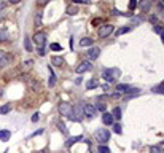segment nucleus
<instances>
[{"label": "nucleus", "mask_w": 164, "mask_h": 153, "mask_svg": "<svg viewBox=\"0 0 164 153\" xmlns=\"http://www.w3.org/2000/svg\"><path fill=\"white\" fill-rule=\"evenodd\" d=\"M83 113L86 115L88 118H92L96 115V109L94 105H91V104H83Z\"/></svg>", "instance_id": "8"}, {"label": "nucleus", "mask_w": 164, "mask_h": 153, "mask_svg": "<svg viewBox=\"0 0 164 153\" xmlns=\"http://www.w3.org/2000/svg\"><path fill=\"white\" fill-rule=\"evenodd\" d=\"M97 86H99V81L94 80V78L86 81V89H94V88H97Z\"/></svg>", "instance_id": "18"}, {"label": "nucleus", "mask_w": 164, "mask_h": 153, "mask_svg": "<svg viewBox=\"0 0 164 153\" xmlns=\"http://www.w3.org/2000/svg\"><path fill=\"white\" fill-rule=\"evenodd\" d=\"M11 59H13V56L11 54H5V56L0 59V69H3V67H6L11 62Z\"/></svg>", "instance_id": "12"}, {"label": "nucleus", "mask_w": 164, "mask_h": 153, "mask_svg": "<svg viewBox=\"0 0 164 153\" xmlns=\"http://www.w3.org/2000/svg\"><path fill=\"white\" fill-rule=\"evenodd\" d=\"M73 115L77 116L78 121H81V118L84 116V113H83V105H75L73 107Z\"/></svg>", "instance_id": "11"}, {"label": "nucleus", "mask_w": 164, "mask_h": 153, "mask_svg": "<svg viewBox=\"0 0 164 153\" xmlns=\"http://www.w3.org/2000/svg\"><path fill=\"white\" fill-rule=\"evenodd\" d=\"M150 153H164L161 147H158V145H153V147H150Z\"/></svg>", "instance_id": "30"}, {"label": "nucleus", "mask_w": 164, "mask_h": 153, "mask_svg": "<svg viewBox=\"0 0 164 153\" xmlns=\"http://www.w3.org/2000/svg\"><path fill=\"white\" fill-rule=\"evenodd\" d=\"M132 23H134V24H140V23H142V18H140V16L132 18Z\"/></svg>", "instance_id": "35"}, {"label": "nucleus", "mask_w": 164, "mask_h": 153, "mask_svg": "<svg viewBox=\"0 0 164 153\" xmlns=\"http://www.w3.org/2000/svg\"><path fill=\"white\" fill-rule=\"evenodd\" d=\"M161 3H162V5H164V0H162V2H161Z\"/></svg>", "instance_id": "47"}, {"label": "nucleus", "mask_w": 164, "mask_h": 153, "mask_svg": "<svg viewBox=\"0 0 164 153\" xmlns=\"http://www.w3.org/2000/svg\"><path fill=\"white\" fill-rule=\"evenodd\" d=\"M152 91L156 93V94H164V83H161V85H156Z\"/></svg>", "instance_id": "22"}, {"label": "nucleus", "mask_w": 164, "mask_h": 153, "mask_svg": "<svg viewBox=\"0 0 164 153\" xmlns=\"http://www.w3.org/2000/svg\"><path fill=\"white\" fill-rule=\"evenodd\" d=\"M113 30H115V26L102 24V26H99V29H97V35H99V38H107L113 34Z\"/></svg>", "instance_id": "2"}, {"label": "nucleus", "mask_w": 164, "mask_h": 153, "mask_svg": "<svg viewBox=\"0 0 164 153\" xmlns=\"http://www.w3.org/2000/svg\"><path fill=\"white\" fill-rule=\"evenodd\" d=\"M5 54H6V53H5V51H3V50H0V59H2V58H3V56H5Z\"/></svg>", "instance_id": "45"}, {"label": "nucleus", "mask_w": 164, "mask_h": 153, "mask_svg": "<svg viewBox=\"0 0 164 153\" xmlns=\"http://www.w3.org/2000/svg\"><path fill=\"white\" fill-rule=\"evenodd\" d=\"M8 2H10V3H13V5H16V3H19V2H21V0H8Z\"/></svg>", "instance_id": "43"}, {"label": "nucleus", "mask_w": 164, "mask_h": 153, "mask_svg": "<svg viewBox=\"0 0 164 153\" xmlns=\"http://www.w3.org/2000/svg\"><path fill=\"white\" fill-rule=\"evenodd\" d=\"M51 62H53V66H56V67H61V66L64 64V59H62V58H59V56H54V58L51 59Z\"/></svg>", "instance_id": "20"}, {"label": "nucleus", "mask_w": 164, "mask_h": 153, "mask_svg": "<svg viewBox=\"0 0 164 153\" xmlns=\"http://www.w3.org/2000/svg\"><path fill=\"white\" fill-rule=\"evenodd\" d=\"M94 109H96V110H99V112H105V104L99 101V102L96 104V105H94Z\"/></svg>", "instance_id": "28"}, {"label": "nucleus", "mask_w": 164, "mask_h": 153, "mask_svg": "<svg viewBox=\"0 0 164 153\" xmlns=\"http://www.w3.org/2000/svg\"><path fill=\"white\" fill-rule=\"evenodd\" d=\"M5 18H6V13H5L3 10H0V21H3Z\"/></svg>", "instance_id": "38"}, {"label": "nucleus", "mask_w": 164, "mask_h": 153, "mask_svg": "<svg viewBox=\"0 0 164 153\" xmlns=\"http://www.w3.org/2000/svg\"><path fill=\"white\" fill-rule=\"evenodd\" d=\"M38 54H40V56H45V50H43V48H38Z\"/></svg>", "instance_id": "40"}, {"label": "nucleus", "mask_w": 164, "mask_h": 153, "mask_svg": "<svg viewBox=\"0 0 164 153\" xmlns=\"http://www.w3.org/2000/svg\"><path fill=\"white\" fill-rule=\"evenodd\" d=\"M24 48H26V51H32V43H30V38L29 37L24 38Z\"/></svg>", "instance_id": "26"}, {"label": "nucleus", "mask_w": 164, "mask_h": 153, "mask_svg": "<svg viewBox=\"0 0 164 153\" xmlns=\"http://www.w3.org/2000/svg\"><path fill=\"white\" fill-rule=\"evenodd\" d=\"M30 120H32V123H37V121H38V113H34Z\"/></svg>", "instance_id": "37"}, {"label": "nucleus", "mask_w": 164, "mask_h": 153, "mask_svg": "<svg viewBox=\"0 0 164 153\" xmlns=\"http://www.w3.org/2000/svg\"><path fill=\"white\" fill-rule=\"evenodd\" d=\"M113 131H115L116 134H123V129H121V124H113Z\"/></svg>", "instance_id": "33"}, {"label": "nucleus", "mask_w": 164, "mask_h": 153, "mask_svg": "<svg viewBox=\"0 0 164 153\" xmlns=\"http://www.w3.org/2000/svg\"><path fill=\"white\" fill-rule=\"evenodd\" d=\"M94 137H96V141L101 145H105L107 142L110 141V131L105 129V128H101V129H97L94 133Z\"/></svg>", "instance_id": "1"}, {"label": "nucleus", "mask_w": 164, "mask_h": 153, "mask_svg": "<svg viewBox=\"0 0 164 153\" xmlns=\"http://www.w3.org/2000/svg\"><path fill=\"white\" fill-rule=\"evenodd\" d=\"M10 38V32L6 29H0V41H6Z\"/></svg>", "instance_id": "17"}, {"label": "nucleus", "mask_w": 164, "mask_h": 153, "mask_svg": "<svg viewBox=\"0 0 164 153\" xmlns=\"http://www.w3.org/2000/svg\"><path fill=\"white\" fill-rule=\"evenodd\" d=\"M41 16H43V13H41V11H38L37 15H35V26H37V27L41 26Z\"/></svg>", "instance_id": "25"}, {"label": "nucleus", "mask_w": 164, "mask_h": 153, "mask_svg": "<svg viewBox=\"0 0 164 153\" xmlns=\"http://www.w3.org/2000/svg\"><path fill=\"white\" fill-rule=\"evenodd\" d=\"M54 85H56V75H54V72H53V69L49 67V81H48V86L53 88Z\"/></svg>", "instance_id": "15"}, {"label": "nucleus", "mask_w": 164, "mask_h": 153, "mask_svg": "<svg viewBox=\"0 0 164 153\" xmlns=\"http://www.w3.org/2000/svg\"><path fill=\"white\" fill-rule=\"evenodd\" d=\"M24 80L27 81V85H29V88L30 89H35V91H37V89H40V83L37 81V80H34V78H30V76H24Z\"/></svg>", "instance_id": "9"}, {"label": "nucleus", "mask_w": 164, "mask_h": 153, "mask_svg": "<svg viewBox=\"0 0 164 153\" xmlns=\"http://www.w3.org/2000/svg\"><path fill=\"white\" fill-rule=\"evenodd\" d=\"M49 2H51V0H38V5H40V6H45V5L49 3Z\"/></svg>", "instance_id": "36"}, {"label": "nucleus", "mask_w": 164, "mask_h": 153, "mask_svg": "<svg viewBox=\"0 0 164 153\" xmlns=\"http://www.w3.org/2000/svg\"><path fill=\"white\" fill-rule=\"evenodd\" d=\"M139 6H140V10L144 13H147L150 10V6H152V0H142V2L139 3Z\"/></svg>", "instance_id": "13"}, {"label": "nucleus", "mask_w": 164, "mask_h": 153, "mask_svg": "<svg viewBox=\"0 0 164 153\" xmlns=\"http://www.w3.org/2000/svg\"><path fill=\"white\" fill-rule=\"evenodd\" d=\"M113 121H115L113 115H112V113H109V112H104V115H102V123H104V124H107V126H112Z\"/></svg>", "instance_id": "10"}, {"label": "nucleus", "mask_w": 164, "mask_h": 153, "mask_svg": "<svg viewBox=\"0 0 164 153\" xmlns=\"http://www.w3.org/2000/svg\"><path fill=\"white\" fill-rule=\"evenodd\" d=\"M10 136H11V133L8 129H0V141L2 142H6L10 139Z\"/></svg>", "instance_id": "14"}, {"label": "nucleus", "mask_w": 164, "mask_h": 153, "mask_svg": "<svg viewBox=\"0 0 164 153\" xmlns=\"http://www.w3.org/2000/svg\"><path fill=\"white\" fill-rule=\"evenodd\" d=\"M3 96V91H2V89H0V97H2Z\"/></svg>", "instance_id": "46"}, {"label": "nucleus", "mask_w": 164, "mask_h": 153, "mask_svg": "<svg viewBox=\"0 0 164 153\" xmlns=\"http://www.w3.org/2000/svg\"><path fill=\"white\" fill-rule=\"evenodd\" d=\"M118 73H119L118 69H105V70L102 72V76H104V80H105L107 83H113Z\"/></svg>", "instance_id": "3"}, {"label": "nucleus", "mask_w": 164, "mask_h": 153, "mask_svg": "<svg viewBox=\"0 0 164 153\" xmlns=\"http://www.w3.org/2000/svg\"><path fill=\"white\" fill-rule=\"evenodd\" d=\"M92 43H94V40L89 38V37H84V38L80 40V45H81L83 48H84V46H92Z\"/></svg>", "instance_id": "16"}, {"label": "nucleus", "mask_w": 164, "mask_h": 153, "mask_svg": "<svg viewBox=\"0 0 164 153\" xmlns=\"http://www.w3.org/2000/svg\"><path fill=\"white\" fill-rule=\"evenodd\" d=\"M58 110H59V113L62 116H69L70 113L73 112V107H72V104H70V102H61Z\"/></svg>", "instance_id": "5"}, {"label": "nucleus", "mask_w": 164, "mask_h": 153, "mask_svg": "<svg viewBox=\"0 0 164 153\" xmlns=\"http://www.w3.org/2000/svg\"><path fill=\"white\" fill-rule=\"evenodd\" d=\"M58 128L61 129V133H62V134H67V133H69L67 128H66V124H64L62 121H59V123H58Z\"/></svg>", "instance_id": "31"}, {"label": "nucleus", "mask_w": 164, "mask_h": 153, "mask_svg": "<svg viewBox=\"0 0 164 153\" xmlns=\"http://www.w3.org/2000/svg\"><path fill=\"white\" fill-rule=\"evenodd\" d=\"M49 48H51L53 51H62V46L59 43H51V45H49Z\"/></svg>", "instance_id": "32"}, {"label": "nucleus", "mask_w": 164, "mask_h": 153, "mask_svg": "<svg viewBox=\"0 0 164 153\" xmlns=\"http://www.w3.org/2000/svg\"><path fill=\"white\" fill-rule=\"evenodd\" d=\"M86 56H88V59H97L99 56H101V48L99 46L89 48V50L86 51Z\"/></svg>", "instance_id": "7"}, {"label": "nucleus", "mask_w": 164, "mask_h": 153, "mask_svg": "<svg viewBox=\"0 0 164 153\" xmlns=\"http://www.w3.org/2000/svg\"><path fill=\"white\" fill-rule=\"evenodd\" d=\"M91 69H92V64H91V62H89V61H83V62H80V64L77 66L75 70H77V73H84V72H89Z\"/></svg>", "instance_id": "6"}, {"label": "nucleus", "mask_w": 164, "mask_h": 153, "mask_svg": "<svg viewBox=\"0 0 164 153\" xmlns=\"http://www.w3.org/2000/svg\"><path fill=\"white\" fill-rule=\"evenodd\" d=\"M99 23H101V19H94V21H92V24H94V26H97Z\"/></svg>", "instance_id": "44"}, {"label": "nucleus", "mask_w": 164, "mask_h": 153, "mask_svg": "<svg viewBox=\"0 0 164 153\" xmlns=\"http://www.w3.org/2000/svg\"><path fill=\"white\" fill-rule=\"evenodd\" d=\"M97 151H99V153H110V148L107 147V145H99V147H97Z\"/></svg>", "instance_id": "29"}, {"label": "nucleus", "mask_w": 164, "mask_h": 153, "mask_svg": "<svg viewBox=\"0 0 164 153\" xmlns=\"http://www.w3.org/2000/svg\"><path fill=\"white\" fill-rule=\"evenodd\" d=\"M69 45H70V50H73V38H70V41H69Z\"/></svg>", "instance_id": "42"}, {"label": "nucleus", "mask_w": 164, "mask_h": 153, "mask_svg": "<svg viewBox=\"0 0 164 153\" xmlns=\"http://www.w3.org/2000/svg\"><path fill=\"white\" fill-rule=\"evenodd\" d=\"M112 115H113V118H115V120H121V109L119 107H115L113 109V112H112Z\"/></svg>", "instance_id": "21"}, {"label": "nucleus", "mask_w": 164, "mask_h": 153, "mask_svg": "<svg viewBox=\"0 0 164 153\" xmlns=\"http://www.w3.org/2000/svg\"><path fill=\"white\" fill-rule=\"evenodd\" d=\"M72 2H73V3H84V5H86V3H89L88 0H72Z\"/></svg>", "instance_id": "39"}, {"label": "nucleus", "mask_w": 164, "mask_h": 153, "mask_svg": "<svg viewBox=\"0 0 164 153\" xmlns=\"http://www.w3.org/2000/svg\"><path fill=\"white\" fill-rule=\"evenodd\" d=\"M11 112V104H5V105L0 107V115H6Z\"/></svg>", "instance_id": "19"}, {"label": "nucleus", "mask_w": 164, "mask_h": 153, "mask_svg": "<svg viewBox=\"0 0 164 153\" xmlns=\"http://www.w3.org/2000/svg\"><path fill=\"white\" fill-rule=\"evenodd\" d=\"M34 43L38 48H43V45L46 43V32H43V30L35 32L34 34Z\"/></svg>", "instance_id": "4"}, {"label": "nucleus", "mask_w": 164, "mask_h": 153, "mask_svg": "<svg viewBox=\"0 0 164 153\" xmlns=\"http://www.w3.org/2000/svg\"><path fill=\"white\" fill-rule=\"evenodd\" d=\"M137 5H139V3H137V0H129V5H127V6H129V10H134Z\"/></svg>", "instance_id": "34"}, {"label": "nucleus", "mask_w": 164, "mask_h": 153, "mask_svg": "<svg viewBox=\"0 0 164 153\" xmlns=\"http://www.w3.org/2000/svg\"><path fill=\"white\" fill-rule=\"evenodd\" d=\"M131 30V27H119V29L116 30V37H119V35H123V34H127V32H129Z\"/></svg>", "instance_id": "24"}, {"label": "nucleus", "mask_w": 164, "mask_h": 153, "mask_svg": "<svg viewBox=\"0 0 164 153\" xmlns=\"http://www.w3.org/2000/svg\"><path fill=\"white\" fill-rule=\"evenodd\" d=\"M24 64H26V67H30V66L34 64V61H26V62H24Z\"/></svg>", "instance_id": "41"}, {"label": "nucleus", "mask_w": 164, "mask_h": 153, "mask_svg": "<svg viewBox=\"0 0 164 153\" xmlns=\"http://www.w3.org/2000/svg\"><path fill=\"white\" fill-rule=\"evenodd\" d=\"M77 13H78V8H77V6H69V8H67V15H70V16H73V15H77Z\"/></svg>", "instance_id": "27"}, {"label": "nucleus", "mask_w": 164, "mask_h": 153, "mask_svg": "<svg viewBox=\"0 0 164 153\" xmlns=\"http://www.w3.org/2000/svg\"><path fill=\"white\" fill-rule=\"evenodd\" d=\"M78 141H83V137H81V136H77V137H70L69 141H67V144H66V145H67V147H70V145H73V144H75V142H78Z\"/></svg>", "instance_id": "23"}]
</instances>
